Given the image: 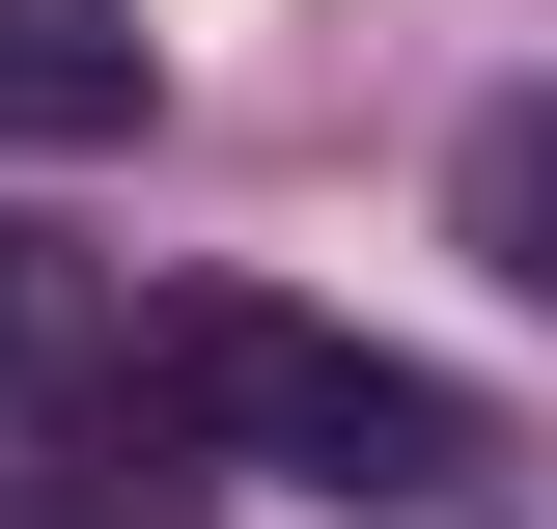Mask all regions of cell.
<instances>
[{
    "label": "cell",
    "instance_id": "cell-1",
    "mask_svg": "<svg viewBox=\"0 0 557 529\" xmlns=\"http://www.w3.org/2000/svg\"><path fill=\"white\" fill-rule=\"evenodd\" d=\"M139 418H196V446L307 473V502H446V473H474V391H446V362H362V334L278 307V279H168V307H139Z\"/></svg>",
    "mask_w": 557,
    "mask_h": 529
},
{
    "label": "cell",
    "instance_id": "cell-2",
    "mask_svg": "<svg viewBox=\"0 0 557 529\" xmlns=\"http://www.w3.org/2000/svg\"><path fill=\"white\" fill-rule=\"evenodd\" d=\"M139 112H168V57H139L112 0H0V168H84Z\"/></svg>",
    "mask_w": 557,
    "mask_h": 529
},
{
    "label": "cell",
    "instance_id": "cell-3",
    "mask_svg": "<svg viewBox=\"0 0 557 529\" xmlns=\"http://www.w3.org/2000/svg\"><path fill=\"white\" fill-rule=\"evenodd\" d=\"M446 223H474V279H502V307H557V84H502V112L446 139Z\"/></svg>",
    "mask_w": 557,
    "mask_h": 529
},
{
    "label": "cell",
    "instance_id": "cell-4",
    "mask_svg": "<svg viewBox=\"0 0 557 529\" xmlns=\"http://www.w3.org/2000/svg\"><path fill=\"white\" fill-rule=\"evenodd\" d=\"M0 362H28V279H0Z\"/></svg>",
    "mask_w": 557,
    "mask_h": 529
}]
</instances>
